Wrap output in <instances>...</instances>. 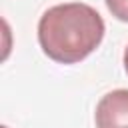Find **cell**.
Instances as JSON below:
<instances>
[{
  "label": "cell",
  "instance_id": "6da1fadb",
  "mask_svg": "<svg viewBox=\"0 0 128 128\" xmlns=\"http://www.w3.org/2000/svg\"><path fill=\"white\" fill-rule=\"evenodd\" d=\"M104 30V20L92 6L68 2L52 6L40 16L38 42L50 60L76 64L98 48Z\"/></svg>",
  "mask_w": 128,
  "mask_h": 128
},
{
  "label": "cell",
  "instance_id": "7a4b0ae2",
  "mask_svg": "<svg viewBox=\"0 0 128 128\" xmlns=\"http://www.w3.org/2000/svg\"><path fill=\"white\" fill-rule=\"evenodd\" d=\"M96 128H128V90H112L96 106Z\"/></svg>",
  "mask_w": 128,
  "mask_h": 128
},
{
  "label": "cell",
  "instance_id": "3957f363",
  "mask_svg": "<svg viewBox=\"0 0 128 128\" xmlns=\"http://www.w3.org/2000/svg\"><path fill=\"white\" fill-rule=\"evenodd\" d=\"M110 14L122 22H128V0H106Z\"/></svg>",
  "mask_w": 128,
  "mask_h": 128
},
{
  "label": "cell",
  "instance_id": "277c9868",
  "mask_svg": "<svg viewBox=\"0 0 128 128\" xmlns=\"http://www.w3.org/2000/svg\"><path fill=\"white\" fill-rule=\"evenodd\" d=\"M124 70H126V74H128V46H126V50H124Z\"/></svg>",
  "mask_w": 128,
  "mask_h": 128
},
{
  "label": "cell",
  "instance_id": "5b68a950",
  "mask_svg": "<svg viewBox=\"0 0 128 128\" xmlns=\"http://www.w3.org/2000/svg\"><path fill=\"white\" fill-rule=\"evenodd\" d=\"M2 128H6V126H2Z\"/></svg>",
  "mask_w": 128,
  "mask_h": 128
}]
</instances>
